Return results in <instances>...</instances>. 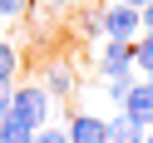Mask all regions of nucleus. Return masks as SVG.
I'll return each mask as SVG.
<instances>
[{"mask_svg": "<svg viewBox=\"0 0 153 143\" xmlns=\"http://www.w3.org/2000/svg\"><path fill=\"white\" fill-rule=\"evenodd\" d=\"M143 143H153V123H148V133H143Z\"/></svg>", "mask_w": 153, "mask_h": 143, "instance_id": "nucleus-18", "label": "nucleus"}, {"mask_svg": "<svg viewBox=\"0 0 153 143\" xmlns=\"http://www.w3.org/2000/svg\"><path fill=\"white\" fill-rule=\"evenodd\" d=\"M45 94H50V99H54V94H59V99H69V94H74V69H69V64H64V59H54V64H45Z\"/></svg>", "mask_w": 153, "mask_h": 143, "instance_id": "nucleus-6", "label": "nucleus"}, {"mask_svg": "<svg viewBox=\"0 0 153 143\" xmlns=\"http://www.w3.org/2000/svg\"><path fill=\"white\" fill-rule=\"evenodd\" d=\"M10 94H15V79H0V119L10 113Z\"/></svg>", "mask_w": 153, "mask_h": 143, "instance_id": "nucleus-14", "label": "nucleus"}, {"mask_svg": "<svg viewBox=\"0 0 153 143\" xmlns=\"http://www.w3.org/2000/svg\"><path fill=\"white\" fill-rule=\"evenodd\" d=\"M50 109H54V99L45 94V84H15V94H10V113L15 119H25L30 128H45Z\"/></svg>", "mask_w": 153, "mask_h": 143, "instance_id": "nucleus-1", "label": "nucleus"}, {"mask_svg": "<svg viewBox=\"0 0 153 143\" xmlns=\"http://www.w3.org/2000/svg\"><path fill=\"white\" fill-rule=\"evenodd\" d=\"M94 64H99L104 79H114V74H133V44H128V40H99Z\"/></svg>", "mask_w": 153, "mask_h": 143, "instance_id": "nucleus-4", "label": "nucleus"}, {"mask_svg": "<svg viewBox=\"0 0 153 143\" xmlns=\"http://www.w3.org/2000/svg\"><path fill=\"white\" fill-rule=\"evenodd\" d=\"M143 25H138V10L133 5H123V0H114V5H104V40H138Z\"/></svg>", "mask_w": 153, "mask_h": 143, "instance_id": "nucleus-2", "label": "nucleus"}, {"mask_svg": "<svg viewBox=\"0 0 153 143\" xmlns=\"http://www.w3.org/2000/svg\"><path fill=\"white\" fill-rule=\"evenodd\" d=\"M15 69H20V50L10 40H0V79H15Z\"/></svg>", "mask_w": 153, "mask_h": 143, "instance_id": "nucleus-10", "label": "nucleus"}, {"mask_svg": "<svg viewBox=\"0 0 153 143\" xmlns=\"http://www.w3.org/2000/svg\"><path fill=\"white\" fill-rule=\"evenodd\" d=\"M138 25H143V35H153V5H143V10H138Z\"/></svg>", "mask_w": 153, "mask_h": 143, "instance_id": "nucleus-15", "label": "nucleus"}, {"mask_svg": "<svg viewBox=\"0 0 153 143\" xmlns=\"http://www.w3.org/2000/svg\"><path fill=\"white\" fill-rule=\"evenodd\" d=\"M133 74L138 79H153V35H138L133 40Z\"/></svg>", "mask_w": 153, "mask_h": 143, "instance_id": "nucleus-9", "label": "nucleus"}, {"mask_svg": "<svg viewBox=\"0 0 153 143\" xmlns=\"http://www.w3.org/2000/svg\"><path fill=\"white\" fill-rule=\"evenodd\" d=\"M123 5H133V10H143V5H153V0H123Z\"/></svg>", "mask_w": 153, "mask_h": 143, "instance_id": "nucleus-17", "label": "nucleus"}, {"mask_svg": "<svg viewBox=\"0 0 153 143\" xmlns=\"http://www.w3.org/2000/svg\"><path fill=\"white\" fill-rule=\"evenodd\" d=\"M133 79H138V74H114V79H109V104H114V109H119V104L128 99V89H133Z\"/></svg>", "mask_w": 153, "mask_h": 143, "instance_id": "nucleus-11", "label": "nucleus"}, {"mask_svg": "<svg viewBox=\"0 0 153 143\" xmlns=\"http://www.w3.org/2000/svg\"><path fill=\"white\" fill-rule=\"evenodd\" d=\"M119 113H128L133 123L148 128L153 123V79H133V89H128V99L119 104Z\"/></svg>", "mask_w": 153, "mask_h": 143, "instance_id": "nucleus-5", "label": "nucleus"}, {"mask_svg": "<svg viewBox=\"0 0 153 143\" xmlns=\"http://www.w3.org/2000/svg\"><path fill=\"white\" fill-rule=\"evenodd\" d=\"M64 133H69V143H109V119L79 109V113L64 119Z\"/></svg>", "mask_w": 153, "mask_h": 143, "instance_id": "nucleus-3", "label": "nucleus"}, {"mask_svg": "<svg viewBox=\"0 0 153 143\" xmlns=\"http://www.w3.org/2000/svg\"><path fill=\"white\" fill-rule=\"evenodd\" d=\"M35 143H69V133L59 123H45V128H35Z\"/></svg>", "mask_w": 153, "mask_h": 143, "instance_id": "nucleus-13", "label": "nucleus"}, {"mask_svg": "<svg viewBox=\"0 0 153 143\" xmlns=\"http://www.w3.org/2000/svg\"><path fill=\"white\" fill-rule=\"evenodd\" d=\"M104 119H109V143H143V123H133L128 113H104Z\"/></svg>", "mask_w": 153, "mask_h": 143, "instance_id": "nucleus-7", "label": "nucleus"}, {"mask_svg": "<svg viewBox=\"0 0 153 143\" xmlns=\"http://www.w3.org/2000/svg\"><path fill=\"white\" fill-rule=\"evenodd\" d=\"M45 5H50V10H74L79 0H45Z\"/></svg>", "mask_w": 153, "mask_h": 143, "instance_id": "nucleus-16", "label": "nucleus"}, {"mask_svg": "<svg viewBox=\"0 0 153 143\" xmlns=\"http://www.w3.org/2000/svg\"><path fill=\"white\" fill-rule=\"evenodd\" d=\"M94 5H114V0H94Z\"/></svg>", "mask_w": 153, "mask_h": 143, "instance_id": "nucleus-19", "label": "nucleus"}, {"mask_svg": "<svg viewBox=\"0 0 153 143\" xmlns=\"http://www.w3.org/2000/svg\"><path fill=\"white\" fill-rule=\"evenodd\" d=\"M0 143H35V128L25 119H15V113H5L0 119Z\"/></svg>", "mask_w": 153, "mask_h": 143, "instance_id": "nucleus-8", "label": "nucleus"}, {"mask_svg": "<svg viewBox=\"0 0 153 143\" xmlns=\"http://www.w3.org/2000/svg\"><path fill=\"white\" fill-rule=\"evenodd\" d=\"M30 5H35V0H0V20H25V15H30Z\"/></svg>", "mask_w": 153, "mask_h": 143, "instance_id": "nucleus-12", "label": "nucleus"}]
</instances>
